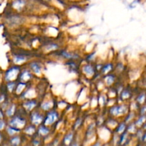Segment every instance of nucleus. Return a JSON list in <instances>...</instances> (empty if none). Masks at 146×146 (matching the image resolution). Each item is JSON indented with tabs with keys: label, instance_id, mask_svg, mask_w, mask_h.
Returning <instances> with one entry per match:
<instances>
[{
	"label": "nucleus",
	"instance_id": "1",
	"mask_svg": "<svg viewBox=\"0 0 146 146\" xmlns=\"http://www.w3.org/2000/svg\"><path fill=\"white\" fill-rule=\"evenodd\" d=\"M130 111V107L128 103H117L111 106L107 107V113L108 116L119 118L125 117V115Z\"/></svg>",
	"mask_w": 146,
	"mask_h": 146
},
{
	"label": "nucleus",
	"instance_id": "2",
	"mask_svg": "<svg viewBox=\"0 0 146 146\" xmlns=\"http://www.w3.org/2000/svg\"><path fill=\"white\" fill-rule=\"evenodd\" d=\"M34 58L31 51L29 50H18L12 55L13 64L24 66Z\"/></svg>",
	"mask_w": 146,
	"mask_h": 146
},
{
	"label": "nucleus",
	"instance_id": "3",
	"mask_svg": "<svg viewBox=\"0 0 146 146\" xmlns=\"http://www.w3.org/2000/svg\"><path fill=\"white\" fill-rule=\"evenodd\" d=\"M61 118V112L57 108H53L45 113V117L43 123L48 126H52L58 123Z\"/></svg>",
	"mask_w": 146,
	"mask_h": 146
},
{
	"label": "nucleus",
	"instance_id": "4",
	"mask_svg": "<svg viewBox=\"0 0 146 146\" xmlns=\"http://www.w3.org/2000/svg\"><path fill=\"white\" fill-rule=\"evenodd\" d=\"M56 54L57 57L60 58L61 59L64 60L65 61H70V60H78L81 59V56L79 53L76 52V51H70V50L65 49V48H61L57 51L53 52ZM52 54V53H51Z\"/></svg>",
	"mask_w": 146,
	"mask_h": 146
},
{
	"label": "nucleus",
	"instance_id": "5",
	"mask_svg": "<svg viewBox=\"0 0 146 146\" xmlns=\"http://www.w3.org/2000/svg\"><path fill=\"white\" fill-rule=\"evenodd\" d=\"M22 66H23L14 65V64L11 66L9 67L8 69L4 73V81L6 82L18 81L19 76L20 72H21Z\"/></svg>",
	"mask_w": 146,
	"mask_h": 146
},
{
	"label": "nucleus",
	"instance_id": "6",
	"mask_svg": "<svg viewBox=\"0 0 146 146\" xmlns=\"http://www.w3.org/2000/svg\"><path fill=\"white\" fill-rule=\"evenodd\" d=\"M45 113L41 111L39 108L34 110L29 113V122L36 126H38L44 123Z\"/></svg>",
	"mask_w": 146,
	"mask_h": 146
},
{
	"label": "nucleus",
	"instance_id": "7",
	"mask_svg": "<svg viewBox=\"0 0 146 146\" xmlns=\"http://www.w3.org/2000/svg\"><path fill=\"white\" fill-rule=\"evenodd\" d=\"M56 100L51 96L47 97L44 95L41 99L39 100V106L38 108L44 111V113H46L47 111L53 109V108H56Z\"/></svg>",
	"mask_w": 146,
	"mask_h": 146
},
{
	"label": "nucleus",
	"instance_id": "8",
	"mask_svg": "<svg viewBox=\"0 0 146 146\" xmlns=\"http://www.w3.org/2000/svg\"><path fill=\"white\" fill-rule=\"evenodd\" d=\"M81 71L82 74L86 78H94L98 72L96 64L94 62H88L81 66Z\"/></svg>",
	"mask_w": 146,
	"mask_h": 146
},
{
	"label": "nucleus",
	"instance_id": "9",
	"mask_svg": "<svg viewBox=\"0 0 146 146\" xmlns=\"http://www.w3.org/2000/svg\"><path fill=\"white\" fill-rule=\"evenodd\" d=\"M35 77L36 76L33 74L31 69L27 66V64H25L22 66L21 72H20L19 76L18 81L28 84H31Z\"/></svg>",
	"mask_w": 146,
	"mask_h": 146
},
{
	"label": "nucleus",
	"instance_id": "10",
	"mask_svg": "<svg viewBox=\"0 0 146 146\" xmlns=\"http://www.w3.org/2000/svg\"><path fill=\"white\" fill-rule=\"evenodd\" d=\"M27 66L31 69L33 74L37 77L41 76L44 73V66L40 60L31 59L27 64Z\"/></svg>",
	"mask_w": 146,
	"mask_h": 146
},
{
	"label": "nucleus",
	"instance_id": "11",
	"mask_svg": "<svg viewBox=\"0 0 146 146\" xmlns=\"http://www.w3.org/2000/svg\"><path fill=\"white\" fill-rule=\"evenodd\" d=\"M21 106L25 110L27 113H29L34 110L36 109L39 106V99L38 98H31L21 101Z\"/></svg>",
	"mask_w": 146,
	"mask_h": 146
},
{
	"label": "nucleus",
	"instance_id": "12",
	"mask_svg": "<svg viewBox=\"0 0 146 146\" xmlns=\"http://www.w3.org/2000/svg\"><path fill=\"white\" fill-rule=\"evenodd\" d=\"M41 46H42V49L44 52L51 53V54L60 48L59 44L54 41H48Z\"/></svg>",
	"mask_w": 146,
	"mask_h": 146
},
{
	"label": "nucleus",
	"instance_id": "13",
	"mask_svg": "<svg viewBox=\"0 0 146 146\" xmlns=\"http://www.w3.org/2000/svg\"><path fill=\"white\" fill-rule=\"evenodd\" d=\"M103 81H104L106 86L108 88L114 86L117 81V74L115 72H113L107 74V75L103 76Z\"/></svg>",
	"mask_w": 146,
	"mask_h": 146
},
{
	"label": "nucleus",
	"instance_id": "14",
	"mask_svg": "<svg viewBox=\"0 0 146 146\" xmlns=\"http://www.w3.org/2000/svg\"><path fill=\"white\" fill-rule=\"evenodd\" d=\"M115 66L114 64L111 61H107V62L103 64L102 66H101V69H100L99 73L101 74V75L105 76L107 75L108 74H111V73L114 72V70H115Z\"/></svg>",
	"mask_w": 146,
	"mask_h": 146
},
{
	"label": "nucleus",
	"instance_id": "15",
	"mask_svg": "<svg viewBox=\"0 0 146 146\" xmlns=\"http://www.w3.org/2000/svg\"><path fill=\"white\" fill-rule=\"evenodd\" d=\"M19 107L17 106V104L16 103H10L8 105V106L6 108V109L4 110V113H5V116L6 118H11L12 116H14L17 112V110H18Z\"/></svg>",
	"mask_w": 146,
	"mask_h": 146
},
{
	"label": "nucleus",
	"instance_id": "16",
	"mask_svg": "<svg viewBox=\"0 0 146 146\" xmlns=\"http://www.w3.org/2000/svg\"><path fill=\"white\" fill-rule=\"evenodd\" d=\"M132 94H131V91L130 88L128 87H124L123 89L121 91L119 95L118 96L119 100L121 101V103H127L128 100L131 99V97Z\"/></svg>",
	"mask_w": 146,
	"mask_h": 146
},
{
	"label": "nucleus",
	"instance_id": "17",
	"mask_svg": "<svg viewBox=\"0 0 146 146\" xmlns=\"http://www.w3.org/2000/svg\"><path fill=\"white\" fill-rule=\"evenodd\" d=\"M51 133V127L44 125V123L41 124L37 126V132L38 137H46Z\"/></svg>",
	"mask_w": 146,
	"mask_h": 146
},
{
	"label": "nucleus",
	"instance_id": "18",
	"mask_svg": "<svg viewBox=\"0 0 146 146\" xmlns=\"http://www.w3.org/2000/svg\"><path fill=\"white\" fill-rule=\"evenodd\" d=\"M108 99H109V98H108L107 94L101 93V94L98 96V106H99L101 108H106Z\"/></svg>",
	"mask_w": 146,
	"mask_h": 146
},
{
	"label": "nucleus",
	"instance_id": "19",
	"mask_svg": "<svg viewBox=\"0 0 146 146\" xmlns=\"http://www.w3.org/2000/svg\"><path fill=\"white\" fill-rule=\"evenodd\" d=\"M29 84L18 81V82H17V87H16L15 91H14V95H16L17 96L19 97V96L21 95V94H22L24 91H25V89L27 88V86H28Z\"/></svg>",
	"mask_w": 146,
	"mask_h": 146
},
{
	"label": "nucleus",
	"instance_id": "20",
	"mask_svg": "<svg viewBox=\"0 0 146 146\" xmlns=\"http://www.w3.org/2000/svg\"><path fill=\"white\" fill-rule=\"evenodd\" d=\"M23 130H24V132L27 135H30V136H32V135H35V134L36 133L37 126H36V125L29 123Z\"/></svg>",
	"mask_w": 146,
	"mask_h": 146
},
{
	"label": "nucleus",
	"instance_id": "21",
	"mask_svg": "<svg viewBox=\"0 0 146 146\" xmlns=\"http://www.w3.org/2000/svg\"><path fill=\"white\" fill-rule=\"evenodd\" d=\"M71 131L64 135L63 138V143L66 146H69L73 143L74 138V132Z\"/></svg>",
	"mask_w": 146,
	"mask_h": 146
},
{
	"label": "nucleus",
	"instance_id": "22",
	"mask_svg": "<svg viewBox=\"0 0 146 146\" xmlns=\"http://www.w3.org/2000/svg\"><path fill=\"white\" fill-rule=\"evenodd\" d=\"M127 127H128V123H126L124 121H121L118 123V125L115 128V133L118 135H121L124 132L127 131Z\"/></svg>",
	"mask_w": 146,
	"mask_h": 146
},
{
	"label": "nucleus",
	"instance_id": "23",
	"mask_svg": "<svg viewBox=\"0 0 146 146\" xmlns=\"http://www.w3.org/2000/svg\"><path fill=\"white\" fill-rule=\"evenodd\" d=\"M17 82H18V81H9V82H7L5 88L9 94H14V91H15L16 87H17Z\"/></svg>",
	"mask_w": 146,
	"mask_h": 146
},
{
	"label": "nucleus",
	"instance_id": "24",
	"mask_svg": "<svg viewBox=\"0 0 146 146\" xmlns=\"http://www.w3.org/2000/svg\"><path fill=\"white\" fill-rule=\"evenodd\" d=\"M6 131H7V134H8L9 136H13V135H17V133H20L21 131V130L18 129V128H16L14 127L11 126V125H7V128H5Z\"/></svg>",
	"mask_w": 146,
	"mask_h": 146
},
{
	"label": "nucleus",
	"instance_id": "25",
	"mask_svg": "<svg viewBox=\"0 0 146 146\" xmlns=\"http://www.w3.org/2000/svg\"><path fill=\"white\" fill-rule=\"evenodd\" d=\"M10 144L12 146H19L21 144V137L19 135H15L11 136V138H10Z\"/></svg>",
	"mask_w": 146,
	"mask_h": 146
},
{
	"label": "nucleus",
	"instance_id": "26",
	"mask_svg": "<svg viewBox=\"0 0 146 146\" xmlns=\"http://www.w3.org/2000/svg\"><path fill=\"white\" fill-rule=\"evenodd\" d=\"M83 123H84V118L81 116L78 117V118L76 119L74 125H73V131H77L78 128H81V126L83 125Z\"/></svg>",
	"mask_w": 146,
	"mask_h": 146
},
{
	"label": "nucleus",
	"instance_id": "27",
	"mask_svg": "<svg viewBox=\"0 0 146 146\" xmlns=\"http://www.w3.org/2000/svg\"><path fill=\"white\" fill-rule=\"evenodd\" d=\"M146 121V115H141V116L139 118H138L137 119H135V124L137 127H142L144 125V123H145Z\"/></svg>",
	"mask_w": 146,
	"mask_h": 146
},
{
	"label": "nucleus",
	"instance_id": "28",
	"mask_svg": "<svg viewBox=\"0 0 146 146\" xmlns=\"http://www.w3.org/2000/svg\"><path fill=\"white\" fill-rule=\"evenodd\" d=\"M127 131L128 132V133H135L137 132V126L135 125V123L132 122L128 124Z\"/></svg>",
	"mask_w": 146,
	"mask_h": 146
},
{
	"label": "nucleus",
	"instance_id": "29",
	"mask_svg": "<svg viewBox=\"0 0 146 146\" xmlns=\"http://www.w3.org/2000/svg\"><path fill=\"white\" fill-rule=\"evenodd\" d=\"M135 102L137 104H143L145 101V94H140L137 96L136 100H135Z\"/></svg>",
	"mask_w": 146,
	"mask_h": 146
},
{
	"label": "nucleus",
	"instance_id": "30",
	"mask_svg": "<svg viewBox=\"0 0 146 146\" xmlns=\"http://www.w3.org/2000/svg\"><path fill=\"white\" fill-rule=\"evenodd\" d=\"M8 125V123L7 122V121L5 120V118H3V119H0V131L4 130V128H7V126Z\"/></svg>",
	"mask_w": 146,
	"mask_h": 146
},
{
	"label": "nucleus",
	"instance_id": "31",
	"mask_svg": "<svg viewBox=\"0 0 146 146\" xmlns=\"http://www.w3.org/2000/svg\"><path fill=\"white\" fill-rule=\"evenodd\" d=\"M32 143H33V145H34V146H39L40 143H41V142H40L39 139H37V138H34V141H33V142H32Z\"/></svg>",
	"mask_w": 146,
	"mask_h": 146
},
{
	"label": "nucleus",
	"instance_id": "32",
	"mask_svg": "<svg viewBox=\"0 0 146 146\" xmlns=\"http://www.w3.org/2000/svg\"><path fill=\"white\" fill-rule=\"evenodd\" d=\"M5 113H4V111L2 109V108H0V119H3V118H5Z\"/></svg>",
	"mask_w": 146,
	"mask_h": 146
},
{
	"label": "nucleus",
	"instance_id": "33",
	"mask_svg": "<svg viewBox=\"0 0 146 146\" xmlns=\"http://www.w3.org/2000/svg\"><path fill=\"white\" fill-rule=\"evenodd\" d=\"M142 141H144V142H146V132L142 136Z\"/></svg>",
	"mask_w": 146,
	"mask_h": 146
},
{
	"label": "nucleus",
	"instance_id": "34",
	"mask_svg": "<svg viewBox=\"0 0 146 146\" xmlns=\"http://www.w3.org/2000/svg\"><path fill=\"white\" fill-rule=\"evenodd\" d=\"M91 146H101V142H96Z\"/></svg>",
	"mask_w": 146,
	"mask_h": 146
},
{
	"label": "nucleus",
	"instance_id": "35",
	"mask_svg": "<svg viewBox=\"0 0 146 146\" xmlns=\"http://www.w3.org/2000/svg\"><path fill=\"white\" fill-rule=\"evenodd\" d=\"M69 146H79V144L78 143H72Z\"/></svg>",
	"mask_w": 146,
	"mask_h": 146
},
{
	"label": "nucleus",
	"instance_id": "36",
	"mask_svg": "<svg viewBox=\"0 0 146 146\" xmlns=\"http://www.w3.org/2000/svg\"><path fill=\"white\" fill-rule=\"evenodd\" d=\"M41 1H43V2H44V3H45V4H47V3L51 2V1H52V0H41Z\"/></svg>",
	"mask_w": 146,
	"mask_h": 146
},
{
	"label": "nucleus",
	"instance_id": "37",
	"mask_svg": "<svg viewBox=\"0 0 146 146\" xmlns=\"http://www.w3.org/2000/svg\"><path fill=\"white\" fill-rule=\"evenodd\" d=\"M1 139H2V135H1V133H0V141H1Z\"/></svg>",
	"mask_w": 146,
	"mask_h": 146
}]
</instances>
